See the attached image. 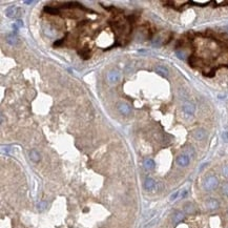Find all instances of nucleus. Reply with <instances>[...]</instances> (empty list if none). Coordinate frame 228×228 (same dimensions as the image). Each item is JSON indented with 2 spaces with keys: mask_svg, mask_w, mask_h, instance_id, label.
I'll return each instance as SVG.
<instances>
[{
  "mask_svg": "<svg viewBox=\"0 0 228 228\" xmlns=\"http://www.w3.org/2000/svg\"><path fill=\"white\" fill-rule=\"evenodd\" d=\"M184 218H185V215H184L183 211H176L175 213H173V224H179L180 222H182L184 220Z\"/></svg>",
  "mask_w": 228,
  "mask_h": 228,
  "instance_id": "11",
  "label": "nucleus"
},
{
  "mask_svg": "<svg viewBox=\"0 0 228 228\" xmlns=\"http://www.w3.org/2000/svg\"><path fill=\"white\" fill-rule=\"evenodd\" d=\"M43 11L47 14H51V15H58V14H60L59 10L56 9V7H44Z\"/></svg>",
  "mask_w": 228,
  "mask_h": 228,
  "instance_id": "15",
  "label": "nucleus"
},
{
  "mask_svg": "<svg viewBox=\"0 0 228 228\" xmlns=\"http://www.w3.org/2000/svg\"><path fill=\"white\" fill-rule=\"evenodd\" d=\"M176 55H177V57L179 58V59H182V60H184L186 58V54L185 52L183 51H177L176 52Z\"/></svg>",
  "mask_w": 228,
  "mask_h": 228,
  "instance_id": "21",
  "label": "nucleus"
},
{
  "mask_svg": "<svg viewBox=\"0 0 228 228\" xmlns=\"http://www.w3.org/2000/svg\"><path fill=\"white\" fill-rule=\"evenodd\" d=\"M184 213H188V215H193L196 213V207L193 203H186L184 205Z\"/></svg>",
  "mask_w": 228,
  "mask_h": 228,
  "instance_id": "13",
  "label": "nucleus"
},
{
  "mask_svg": "<svg viewBox=\"0 0 228 228\" xmlns=\"http://www.w3.org/2000/svg\"><path fill=\"white\" fill-rule=\"evenodd\" d=\"M183 111L184 114H186L187 116H193L196 111L195 104H193L190 102H185L183 104Z\"/></svg>",
  "mask_w": 228,
  "mask_h": 228,
  "instance_id": "7",
  "label": "nucleus"
},
{
  "mask_svg": "<svg viewBox=\"0 0 228 228\" xmlns=\"http://www.w3.org/2000/svg\"><path fill=\"white\" fill-rule=\"evenodd\" d=\"M156 185H157V183L153 178H146L145 181H144V188L148 191L153 190L156 188Z\"/></svg>",
  "mask_w": 228,
  "mask_h": 228,
  "instance_id": "8",
  "label": "nucleus"
},
{
  "mask_svg": "<svg viewBox=\"0 0 228 228\" xmlns=\"http://www.w3.org/2000/svg\"><path fill=\"white\" fill-rule=\"evenodd\" d=\"M193 137L197 140H204L206 137V131L203 128H198L193 133Z\"/></svg>",
  "mask_w": 228,
  "mask_h": 228,
  "instance_id": "12",
  "label": "nucleus"
},
{
  "mask_svg": "<svg viewBox=\"0 0 228 228\" xmlns=\"http://www.w3.org/2000/svg\"><path fill=\"white\" fill-rule=\"evenodd\" d=\"M187 193H188V191L186 190V189H183V190H181V193H180V199H183V198H185L186 196H187Z\"/></svg>",
  "mask_w": 228,
  "mask_h": 228,
  "instance_id": "24",
  "label": "nucleus"
},
{
  "mask_svg": "<svg viewBox=\"0 0 228 228\" xmlns=\"http://www.w3.org/2000/svg\"><path fill=\"white\" fill-rule=\"evenodd\" d=\"M222 138H223V140L225 142H228V131H224L222 134Z\"/></svg>",
  "mask_w": 228,
  "mask_h": 228,
  "instance_id": "25",
  "label": "nucleus"
},
{
  "mask_svg": "<svg viewBox=\"0 0 228 228\" xmlns=\"http://www.w3.org/2000/svg\"><path fill=\"white\" fill-rule=\"evenodd\" d=\"M29 156L31 161L35 162V163H38V162H40V160H41V155H40V153L37 149H31Z\"/></svg>",
  "mask_w": 228,
  "mask_h": 228,
  "instance_id": "9",
  "label": "nucleus"
},
{
  "mask_svg": "<svg viewBox=\"0 0 228 228\" xmlns=\"http://www.w3.org/2000/svg\"><path fill=\"white\" fill-rule=\"evenodd\" d=\"M23 27V22L21 21V20H18V21H16V22L13 24L14 30H18L19 27Z\"/></svg>",
  "mask_w": 228,
  "mask_h": 228,
  "instance_id": "22",
  "label": "nucleus"
},
{
  "mask_svg": "<svg viewBox=\"0 0 228 228\" xmlns=\"http://www.w3.org/2000/svg\"><path fill=\"white\" fill-rule=\"evenodd\" d=\"M120 78H121V74L118 71H116V69H113V71L108 72V74H107V80L111 84H115V83L119 82Z\"/></svg>",
  "mask_w": 228,
  "mask_h": 228,
  "instance_id": "4",
  "label": "nucleus"
},
{
  "mask_svg": "<svg viewBox=\"0 0 228 228\" xmlns=\"http://www.w3.org/2000/svg\"><path fill=\"white\" fill-rule=\"evenodd\" d=\"M7 42L9 43L10 45H12V46H14V45H16L18 43V39L16 36L14 35H9L7 37Z\"/></svg>",
  "mask_w": 228,
  "mask_h": 228,
  "instance_id": "16",
  "label": "nucleus"
},
{
  "mask_svg": "<svg viewBox=\"0 0 228 228\" xmlns=\"http://www.w3.org/2000/svg\"><path fill=\"white\" fill-rule=\"evenodd\" d=\"M118 108V111H119L121 115L123 116H128L131 114V106H129L127 103H124V102H121V103H119L117 106Z\"/></svg>",
  "mask_w": 228,
  "mask_h": 228,
  "instance_id": "6",
  "label": "nucleus"
},
{
  "mask_svg": "<svg viewBox=\"0 0 228 228\" xmlns=\"http://www.w3.org/2000/svg\"><path fill=\"white\" fill-rule=\"evenodd\" d=\"M143 166L146 170H153V169H155V167H156V163L153 159L147 158V159H145L143 161Z\"/></svg>",
  "mask_w": 228,
  "mask_h": 228,
  "instance_id": "10",
  "label": "nucleus"
},
{
  "mask_svg": "<svg viewBox=\"0 0 228 228\" xmlns=\"http://www.w3.org/2000/svg\"><path fill=\"white\" fill-rule=\"evenodd\" d=\"M205 207L208 210H217L220 207V202L215 198H209L205 201Z\"/></svg>",
  "mask_w": 228,
  "mask_h": 228,
  "instance_id": "3",
  "label": "nucleus"
},
{
  "mask_svg": "<svg viewBox=\"0 0 228 228\" xmlns=\"http://www.w3.org/2000/svg\"><path fill=\"white\" fill-rule=\"evenodd\" d=\"M222 175H223V177L228 178V165H224L222 167Z\"/></svg>",
  "mask_w": 228,
  "mask_h": 228,
  "instance_id": "23",
  "label": "nucleus"
},
{
  "mask_svg": "<svg viewBox=\"0 0 228 228\" xmlns=\"http://www.w3.org/2000/svg\"><path fill=\"white\" fill-rule=\"evenodd\" d=\"M5 15L9 18H19L22 15V11L18 7L12 5V7H9L5 10Z\"/></svg>",
  "mask_w": 228,
  "mask_h": 228,
  "instance_id": "2",
  "label": "nucleus"
},
{
  "mask_svg": "<svg viewBox=\"0 0 228 228\" xmlns=\"http://www.w3.org/2000/svg\"><path fill=\"white\" fill-rule=\"evenodd\" d=\"M37 208H38V210H39V211H43L44 209L47 208V202L46 201L39 202V203H38V205H37Z\"/></svg>",
  "mask_w": 228,
  "mask_h": 228,
  "instance_id": "17",
  "label": "nucleus"
},
{
  "mask_svg": "<svg viewBox=\"0 0 228 228\" xmlns=\"http://www.w3.org/2000/svg\"><path fill=\"white\" fill-rule=\"evenodd\" d=\"M177 164L179 165V166L181 167H186V166H188L189 165V162H190V158L188 157L187 155H185V153H182V155L178 156L177 157Z\"/></svg>",
  "mask_w": 228,
  "mask_h": 228,
  "instance_id": "5",
  "label": "nucleus"
},
{
  "mask_svg": "<svg viewBox=\"0 0 228 228\" xmlns=\"http://www.w3.org/2000/svg\"><path fill=\"white\" fill-rule=\"evenodd\" d=\"M180 193H181V190H178V191H176V193H173V195L170 196L169 200L173 202V201H176L177 199H180Z\"/></svg>",
  "mask_w": 228,
  "mask_h": 228,
  "instance_id": "20",
  "label": "nucleus"
},
{
  "mask_svg": "<svg viewBox=\"0 0 228 228\" xmlns=\"http://www.w3.org/2000/svg\"><path fill=\"white\" fill-rule=\"evenodd\" d=\"M222 193L225 197H228V181L223 183V185H222Z\"/></svg>",
  "mask_w": 228,
  "mask_h": 228,
  "instance_id": "18",
  "label": "nucleus"
},
{
  "mask_svg": "<svg viewBox=\"0 0 228 228\" xmlns=\"http://www.w3.org/2000/svg\"><path fill=\"white\" fill-rule=\"evenodd\" d=\"M193 3H197V4H201V5H203V4H208L209 1H193Z\"/></svg>",
  "mask_w": 228,
  "mask_h": 228,
  "instance_id": "26",
  "label": "nucleus"
},
{
  "mask_svg": "<svg viewBox=\"0 0 228 228\" xmlns=\"http://www.w3.org/2000/svg\"><path fill=\"white\" fill-rule=\"evenodd\" d=\"M218 186H219V179H218L215 176H213V175L207 176V177L204 179L203 188L205 189L206 191L215 190V189L218 188Z\"/></svg>",
  "mask_w": 228,
  "mask_h": 228,
  "instance_id": "1",
  "label": "nucleus"
},
{
  "mask_svg": "<svg viewBox=\"0 0 228 228\" xmlns=\"http://www.w3.org/2000/svg\"><path fill=\"white\" fill-rule=\"evenodd\" d=\"M34 2H35V1H32V0L31 1H24L25 4H32V3H34Z\"/></svg>",
  "mask_w": 228,
  "mask_h": 228,
  "instance_id": "27",
  "label": "nucleus"
},
{
  "mask_svg": "<svg viewBox=\"0 0 228 228\" xmlns=\"http://www.w3.org/2000/svg\"><path fill=\"white\" fill-rule=\"evenodd\" d=\"M156 73L159 74V75L162 76V77H167V76H168V71H167V69L164 66H161V65L156 67Z\"/></svg>",
  "mask_w": 228,
  "mask_h": 228,
  "instance_id": "14",
  "label": "nucleus"
},
{
  "mask_svg": "<svg viewBox=\"0 0 228 228\" xmlns=\"http://www.w3.org/2000/svg\"><path fill=\"white\" fill-rule=\"evenodd\" d=\"M185 155H187L189 158L195 157V151H193V147H187V148L185 149Z\"/></svg>",
  "mask_w": 228,
  "mask_h": 228,
  "instance_id": "19",
  "label": "nucleus"
}]
</instances>
